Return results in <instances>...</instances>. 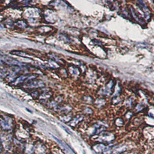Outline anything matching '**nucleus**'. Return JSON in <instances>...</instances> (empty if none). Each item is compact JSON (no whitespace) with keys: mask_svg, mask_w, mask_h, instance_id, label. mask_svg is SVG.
I'll use <instances>...</instances> for the list:
<instances>
[{"mask_svg":"<svg viewBox=\"0 0 154 154\" xmlns=\"http://www.w3.org/2000/svg\"><path fill=\"white\" fill-rule=\"evenodd\" d=\"M82 120V117H81V116L80 115H78L76 117H75L74 119H73L72 121H71L70 122V125H72L73 126H75L77 124L79 123V122L80 121H81V120Z\"/></svg>","mask_w":154,"mask_h":154,"instance_id":"5","label":"nucleus"},{"mask_svg":"<svg viewBox=\"0 0 154 154\" xmlns=\"http://www.w3.org/2000/svg\"><path fill=\"white\" fill-rule=\"evenodd\" d=\"M140 6H141L144 12L145 13V15H146V17L147 18H148V17H149V15L150 14H149V10H148V8H147L146 6V5H144V4H142V3H140Z\"/></svg>","mask_w":154,"mask_h":154,"instance_id":"6","label":"nucleus"},{"mask_svg":"<svg viewBox=\"0 0 154 154\" xmlns=\"http://www.w3.org/2000/svg\"><path fill=\"white\" fill-rule=\"evenodd\" d=\"M1 126L5 130H9L12 126V121L10 118H4L1 122Z\"/></svg>","mask_w":154,"mask_h":154,"instance_id":"2","label":"nucleus"},{"mask_svg":"<svg viewBox=\"0 0 154 154\" xmlns=\"http://www.w3.org/2000/svg\"><path fill=\"white\" fill-rule=\"evenodd\" d=\"M93 148H94L95 151L96 152H100L104 151L106 148V147L104 146L103 144H100L95 146L94 147H93Z\"/></svg>","mask_w":154,"mask_h":154,"instance_id":"7","label":"nucleus"},{"mask_svg":"<svg viewBox=\"0 0 154 154\" xmlns=\"http://www.w3.org/2000/svg\"><path fill=\"white\" fill-rule=\"evenodd\" d=\"M126 147L125 145H120L118 146H115L111 148L110 152L111 154H120L124 151L126 150Z\"/></svg>","mask_w":154,"mask_h":154,"instance_id":"3","label":"nucleus"},{"mask_svg":"<svg viewBox=\"0 0 154 154\" xmlns=\"http://www.w3.org/2000/svg\"><path fill=\"white\" fill-rule=\"evenodd\" d=\"M28 86L31 88H41L43 87L44 84L41 80H33L28 82Z\"/></svg>","mask_w":154,"mask_h":154,"instance_id":"4","label":"nucleus"},{"mask_svg":"<svg viewBox=\"0 0 154 154\" xmlns=\"http://www.w3.org/2000/svg\"><path fill=\"white\" fill-rule=\"evenodd\" d=\"M131 11H132V15H133V16L135 17V18H136L135 19H136V20L138 21H139L140 23H143V21L141 20V19H139V17H137V16L136 15V14H135V11H134L133 9L132 8H131Z\"/></svg>","mask_w":154,"mask_h":154,"instance_id":"9","label":"nucleus"},{"mask_svg":"<svg viewBox=\"0 0 154 154\" xmlns=\"http://www.w3.org/2000/svg\"><path fill=\"white\" fill-rule=\"evenodd\" d=\"M113 85V81H110L109 82L108 86H107V88H106V91H107V93H111V88H112Z\"/></svg>","mask_w":154,"mask_h":154,"instance_id":"8","label":"nucleus"},{"mask_svg":"<svg viewBox=\"0 0 154 154\" xmlns=\"http://www.w3.org/2000/svg\"><path fill=\"white\" fill-rule=\"evenodd\" d=\"M114 139V136L113 134L110 133H104L100 135L98 137V140L102 142H110Z\"/></svg>","mask_w":154,"mask_h":154,"instance_id":"1","label":"nucleus"}]
</instances>
